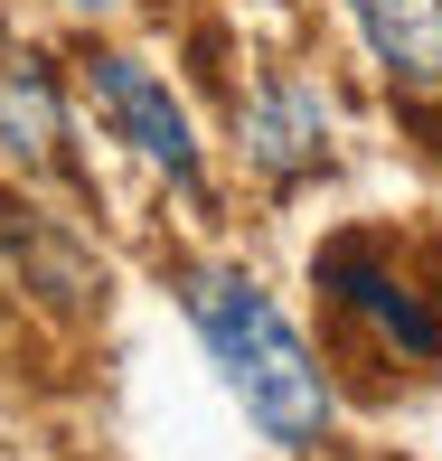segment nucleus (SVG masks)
<instances>
[{
  "mask_svg": "<svg viewBox=\"0 0 442 461\" xmlns=\"http://www.w3.org/2000/svg\"><path fill=\"white\" fill-rule=\"evenodd\" d=\"M188 321H198L207 358L226 367L236 405L283 452H320L329 443V376H320V358L302 348V330L273 311V292L255 274H226V264L188 274Z\"/></svg>",
  "mask_w": 442,
  "mask_h": 461,
  "instance_id": "nucleus-1",
  "label": "nucleus"
},
{
  "mask_svg": "<svg viewBox=\"0 0 442 461\" xmlns=\"http://www.w3.org/2000/svg\"><path fill=\"white\" fill-rule=\"evenodd\" d=\"M311 274H320V292H339L357 321H376V339H395L405 358H442V311H433L405 274H395V255H386V245L339 236L320 264H311Z\"/></svg>",
  "mask_w": 442,
  "mask_h": 461,
  "instance_id": "nucleus-2",
  "label": "nucleus"
},
{
  "mask_svg": "<svg viewBox=\"0 0 442 461\" xmlns=\"http://www.w3.org/2000/svg\"><path fill=\"white\" fill-rule=\"evenodd\" d=\"M95 113L113 122L122 141H132L141 160H151L160 179H179L188 198H198V132H188V113H179V95L160 86L141 57H95Z\"/></svg>",
  "mask_w": 442,
  "mask_h": 461,
  "instance_id": "nucleus-3",
  "label": "nucleus"
},
{
  "mask_svg": "<svg viewBox=\"0 0 442 461\" xmlns=\"http://www.w3.org/2000/svg\"><path fill=\"white\" fill-rule=\"evenodd\" d=\"M236 141H245V160H255L273 188L329 170V104H320V86H311V76H264V86L245 95V113H236Z\"/></svg>",
  "mask_w": 442,
  "mask_h": 461,
  "instance_id": "nucleus-4",
  "label": "nucleus"
},
{
  "mask_svg": "<svg viewBox=\"0 0 442 461\" xmlns=\"http://www.w3.org/2000/svg\"><path fill=\"white\" fill-rule=\"evenodd\" d=\"M0 160H19V170L67 160V104H57V76L29 48H0Z\"/></svg>",
  "mask_w": 442,
  "mask_h": 461,
  "instance_id": "nucleus-5",
  "label": "nucleus"
},
{
  "mask_svg": "<svg viewBox=\"0 0 442 461\" xmlns=\"http://www.w3.org/2000/svg\"><path fill=\"white\" fill-rule=\"evenodd\" d=\"M357 29H367V57L395 76V95H442V0H348Z\"/></svg>",
  "mask_w": 442,
  "mask_h": 461,
  "instance_id": "nucleus-6",
  "label": "nucleus"
},
{
  "mask_svg": "<svg viewBox=\"0 0 442 461\" xmlns=\"http://www.w3.org/2000/svg\"><path fill=\"white\" fill-rule=\"evenodd\" d=\"M76 10H113V0H76Z\"/></svg>",
  "mask_w": 442,
  "mask_h": 461,
  "instance_id": "nucleus-7",
  "label": "nucleus"
}]
</instances>
